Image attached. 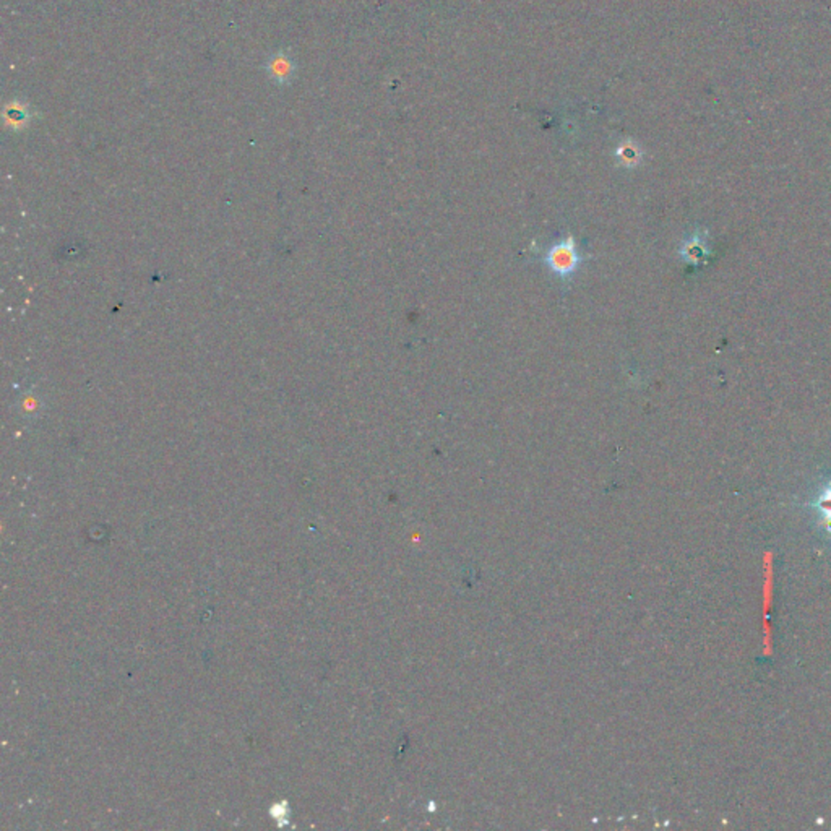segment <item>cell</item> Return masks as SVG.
<instances>
[{"label":"cell","mask_w":831,"mask_h":831,"mask_svg":"<svg viewBox=\"0 0 831 831\" xmlns=\"http://www.w3.org/2000/svg\"><path fill=\"white\" fill-rule=\"evenodd\" d=\"M545 263L560 278H570L573 277L578 267L583 262L585 257L578 252L577 242L570 236L564 241L554 244L545 253Z\"/></svg>","instance_id":"obj_1"},{"label":"cell","mask_w":831,"mask_h":831,"mask_svg":"<svg viewBox=\"0 0 831 831\" xmlns=\"http://www.w3.org/2000/svg\"><path fill=\"white\" fill-rule=\"evenodd\" d=\"M680 253L687 263L698 265L700 262H703V258L710 255V251L706 249L705 239L700 236H695L692 239V241L685 242V246L680 251Z\"/></svg>","instance_id":"obj_4"},{"label":"cell","mask_w":831,"mask_h":831,"mask_svg":"<svg viewBox=\"0 0 831 831\" xmlns=\"http://www.w3.org/2000/svg\"><path fill=\"white\" fill-rule=\"evenodd\" d=\"M268 70H270V75H272V78H274L277 81H286L288 78H291V75H293V72H294V62L288 57L286 54H283V53L274 54L268 64Z\"/></svg>","instance_id":"obj_3"},{"label":"cell","mask_w":831,"mask_h":831,"mask_svg":"<svg viewBox=\"0 0 831 831\" xmlns=\"http://www.w3.org/2000/svg\"><path fill=\"white\" fill-rule=\"evenodd\" d=\"M805 510L812 513L820 534L831 544V479L809 502H805Z\"/></svg>","instance_id":"obj_2"}]
</instances>
